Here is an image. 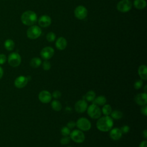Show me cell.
Returning <instances> with one entry per match:
<instances>
[{"mask_svg":"<svg viewBox=\"0 0 147 147\" xmlns=\"http://www.w3.org/2000/svg\"><path fill=\"white\" fill-rule=\"evenodd\" d=\"M113 124V118L109 115H105L99 118L96 125L99 130L103 132H107L111 129Z\"/></svg>","mask_w":147,"mask_h":147,"instance_id":"6da1fadb","label":"cell"},{"mask_svg":"<svg viewBox=\"0 0 147 147\" xmlns=\"http://www.w3.org/2000/svg\"><path fill=\"white\" fill-rule=\"evenodd\" d=\"M21 20L23 24L27 26H32L37 22V16L35 12L28 10L22 14Z\"/></svg>","mask_w":147,"mask_h":147,"instance_id":"7a4b0ae2","label":"cell"},{"mask_svg":"<svg viewBox=\"0 0 147 147\" xmlns=\"http://www.w3.org/2000/svg\"><path fill=\"white\" fill-rule=\"evenodd\" d=\"M88 115L92 119H98L101 116V110L99 106L94 103L89 106L87 109Z\"/></svg>","mask_w":147,"mask_h":147,"instance_id":"3957f363","label":"cell"},{"mask_svg":"<svg viewBox=\"0 0 147 147\" xmlns=\"http://www.w3.org/2000/svg\"><path fill=\"white\" fill-rule=\"evenodd\" d=\"M76 126L81 131H88L91 129V123L86 118L82 117L78 119L76 122Z\"/></svg>","mask_w":147,"mask_h":147,"instance_id":"277c9868","label":"cell"},{"mask_svg":"<svg viewBox=\"0 0 147 147\" xmlns=\"http://www.w3.org/2000/svg\"><path fill=\"white\" fill-rule=\"evenodd\" d=\"M41 34L40 28L36 25H32L29 28L26 32L27 37L30 39H36L40 37Z\"/></svg>","mask_w":147,"mask_h":147,"instance_id":"5b68a950","label":"cell"},{"mask_svg":"<svg viewBox=\"0 0 147 147\" xmlns=\"http://www.w3.org/2000/svg\"><path fill=\"white\" fill-rule=\"evenodd\" d=\"M8 63L13 67H18L21 62V57L17 52L11 53L8 56Z\"/></svg>","mask_w":147,"mask_h":147,"instance_id":"8992f818","label":"cell"},{"mask_svg":"<svg viewBox=\"0 0 147 147\" xmlns=\"http://www.w3.org/2000/svg\"><path fill=\"white\" fill-rule=\"evenodd\" d=\"M70 138L76 143H82L85 140V136L83 132L80 130H74L69 134Z\"/></svg>","mask_w":147,"mask_h":147,"instance_id":"52a82bcc","label":"cell"},{"mask_svg":"<svg viewBox=\"0 0 147 147\" xmlns=\"http://www.w3.org/2000/svg\"><path fill=\"white\" fill-rule=\"evenodd\" d=\"M132 3L130 0H121L117 5V9L118 11L125 13L131 10Z\"/></svg>","mask_w":147,"mask_h":147,"instance_id":"ba28073f","label":"cell"},{"mask_svg":"<svg viewBox=\"0 0 147 147\" xmlns=\"http://www.w3.org/2000/svg\"><path fill=\"white\" fill-rule=\"evenodd\" d=\"M87 9L82 5L77 6L74 10V14L76 18L79 20H83L87 16Z\"/></svg>","mask_w":147,"mask_h":147,"instance_id":"9c48e42d","label":"cell"},{"mask_svg":"<svg viewBox=\"0 0 147 147\" xmlns=\"http://www.w3.org/2000/svg\"><path fill=\"white\" fill-rule=\"evenodd\" d=\"M54 49L51 47H46L42 49L40 52V56L45 60L50 59L54 55Z\"/></svg>","mask_w":147,"mask_h":147,"instance_id":"30bf717a","label":"cell"},{"mask_svg":"<svg viewBox=\"0 0 147 147\" xmlns=\"http://www.w3.org/2000/svg\"><path fill=\"white\" fill-rule=\"evenodd\" d=\"M87 103L86 100L81 99L77 101L75 105V109L79 113H83L87 110Z\"/></svg>","mask_w":147,"mask_h":147,"instance_id":"8fae6325","label":"cell"},{"mask_svg":"<svg viewBox=\"0 0 147 147\" xmlns=\"http://www.w3.org/2000/svg\"><path fill=\"white\" fill-rule=\"evenodd\" d=\"M52 94L47 90L41 91L38 94V99L43 103H48L52 99Z\"/></svg>","mask_w":147,"mask_h":147,"instance_id":"7c38bea8","label":"cell"},{"mask_svg":"<svg viewBox=\"0 0 147 147\" xmlns=\"http://www.w3.org/2000/svg\"><path fill=\"white\" fill-rule=\"evenodd\" d=\"M29 80L27 77L24 76H20L17 78L14 81V86L18 88L24 87L28 83Z\"/></svg>","mask_w":147,"mask_h":147,"instance_id":"4fadbf2b","label":"cell"},{"mask_svg":"<svg viewBox=\"0 0 147 147\" xmlns=\"http://www.w3.org/2000/svg\"><path fill=\"white\" fill-rule=\"evenodd\" d=\"M134 100L136 103L140 106H144L147 103V95L146 92L140 93L137 94Z\"/></svg>","mask_w":147,"mask_h":147,"instance_id":"5bb4252c","label":"cell"},{"mask_svg":"<svg viewBox=\"0 0 147 147\" xmlns=\"http://www.w3.org/2000/svg\"><path fill=\"white\" fill-rule=\"evenodd\" d=\"M51 22L52 20L51 17L47 15H43L41 16L38 20V23L39 25L43 28L49 26L51 24Z\"/></svg>","mask_w":147,"mask_h":147,"instance_id":"9a60e30c","label":"cell"},{"mask_svg":"<svg viewBox=\"0 0 147 147\" xmlns=\"http://www.w3.org/2000/svg\"><path fill=\"white\" fill-rule=\"evenodd\" d=\"M122 136V133L120 129L118 127L114 128L111 129L110 131V137L114 141H117L119 140Z\"/></svg>","mask_w":147,"mask_h":147,"instance_id":"2e32d148","label":"cell"},{"mask_svg":"<svg viewBox=\"0 0 147 147\" xmlns=\"http://www.w3.org/2000/svg\"><path fill=\"white\" fill-rule=\"evenodd\" d=\"M67 45V40L65 38L63 37H60L59 38H58L55 43V45L57 49L61 51L64 49L66 48Z\"/></svg>","mask_w":147,"mask_h":147,"instance_id":"e0dca14e","label":"cell"},{"mask_svg":"<svg viewBox=\"0 0 147 147\" xmlns=\"http://www.w3.org/2000/svg\"><path fill=\"white\" fill-rule=\"evenodd\" d=\"M138 73L141 80H146L147 79V67L145 65H141L139 67Z\"/></svg>","mask_w":147,"mask_h":147,"instance_id":"ac0fdd59","label":"cell"},{"mask_svg":"<svg viewBox=\"0 0 147 147\" xmlns=\"http://www.w3.org/2000/svg\"><path fill=\"white\" fill-rule=\"evenodd\" d=\"M133 5L136 9L142 10L146 7V2L145 0H134Z\"/></svg>","mask_w":147,"mask_h":147,"instance_id":"d6986e66","label":"cell"},{"mask_svg":"<svg viewBox=\"0 0 147 147\" xmlns=\"http://www.w3.org/2000/svg\"><path fill=\"white\" fill-rule=\"evenodd\" d=\"M4 47L6 50L11 51L14 48V42L11 39H7L4 42Z\"/></svg>","mask_w":147,"mask_h":147,"instance_id":"ffe728a7","label":"cell"},{"mask_svg":"<svg viewBox=\"0 0 147 147\" xmlns=\"http://www.w3.org/2000/svg\"><path fill=\"white\" fill-rule=\"evenodd\" d=\"M106 103V98L104 96H98V97L95 98L94 100H93V103L99 105V106H103L105 105Z\"/></svg>","mask_w":147,"mask_h":147,"instance_id":"44dd1931","label":"cell"},{"mask_svg":"<svg viewBox=\"0 0 147 147\" xmlns=\"http://www.w3.org/2000/svg\"><path fill=\"white\" fill-rule=\"evenodd\" d=\"M41 64V60L39 57H34L30 61V65L33 68H38Z\"/></svg>","mask_w":147,"mask_h":147,"instance_id":"7402d4cb","label":"cell"},{"mask_svg":"<svg viewBox=\"0 0 147 147\" xmlns=\"http://www.w3.org/2000/svg\"><path fill=\"white\" fill-rule=\"evenodd\" d=\"M95 93L94 91H88L84 95V100L88 101V102H91L93 101L94 100V99L95 98Z\"/></svg>","mask_w":147,"mask_h":147,"instance_id":"603a6c76","label":"cell"},{"mask_svg":"<svg viewBox=\"0 0 147 147\" xmlns=\"http://www.w3.org/2000/svg\"><path fill=\"white\" fill-rule=\"evenodd\" d=\"M51 107L53 110L56 111H59L61 110L62 105L59 100H54L51 103Z\"/></svg>","mask_w":147,"mask_h":147,"instance_id":"cb8c5ba5","label":"cell"},{"mask_svg":"<svg viewBox=\"0 0 147 147\" xmlns=\"http://www.w3.org/2000/svg\"><path fill=\"white\" fill-rule=\"evenodd\" d=\"M110 115H111V117L113 119H119L123 116L122 113L121 111L117 110L112 111Z\"/></svg>","mask_w":147,"mask_h":147,"instance_id":"d4e9b609","label":"cell"},{"mask_svg":"<svg viewBox=\"0 0 147 147\" xmlns=\"http://www.w3.org/2000/svg\"><path fill=\"white\" fill-rule=\"evenodd\" d=\"M112 111V109L110 105H104L102 109V112L105 115H110Z\"/></svg>","mask_w":147,"mask_h":147,"instance_id":"484cf974","label":"cell"},{"mask_svg":"<svg viewBox=\"0 0 147 147\" xmlns=\"http://www.w3.org/2000/svg\"><path fill=\"white\" fill-rule=\"evenodd\" d=\"M46 38L48 42H53L56 38V34L53 32H50L47 34Z\"/></svg>","mask_w":147,"mask_h":147,"instance_id":"4316f807","label":"cell"},{"mask_svg":"<svg viewBox=\"0 0 147 147\" xmlns=\"http://www.w3.org/2000/svg\"><path fill=\"white\" fill-rule=\"evenodd\" d=\"M70 129L67 126H64L61 129V133L63 136H67L70 134Z\"/></svg>","mask_w":147,"mask_h":147,"instance_id":"83f0119b","label":"cell"},{"mask_svg":"<svg viewBox=\"0 0 147 147\" xmlns=\"http://www.w3.org/2000/svg\"><path fill=\"white\" fill-rule=\"evenodd\" d=\"M142 85H143L142 80L139 79V80H137L135 82V83L134 84V87L135 89L138 90V89H140L142 87Z\"/></svg>","mask_w":147,"mask_h":147,"instance_id":"f1b7e54d","label":"cell"},{"mask_svg":"<svg viewBox=\"0 0 147 147\" xmlns=\"http://www.w3.org/2000/svg\"><path fill=\"white\" fill-rule=\"evenodd\" d=\"M42 68L45 71H48L51 68V64L49 61L45 60L42 63Z\"/></svg>","mask_w":147,"mask_h":147,"instance_id":"f546056e","label":"cell"},{"mask_svg":"<svg viewBox=\"0 0 147 147\" xmlns=\"http://www.w3.org/2000/svg\"><path fill=\"white\" fill-rule=\"evenodd\" d=\"M70 139H71L70 137H68V136H63V137L61 138V139L60 140V143L62 145L68 144L70 141Z\"/></svg>","mask_w":147,"mask_h":147,"instance_id":"4dcf8cb0","label":"cell"},{"mask_svg":"<svg viewBox=\"0 0 147 147\" xmlns=\"http://www.w3.org/2000/svg\"><path fill=\"white\" fill-rule=\"evenodd\" d=\"M61 96V93L58 90H56L53 91V92L52 94V96H53L55 99H58Z\"/></svg>","mask_w":147,"mask_h":147,"instance_id":"1f68e13d","label":"cell"},{"mask_svg":"<svg viewBox=\"0 0 147 147\" xmlns=\"http://www.w3.org/2000/svg\"><path fill=\"white\" fill-rule=\"evenodd\" d=\"M121 130L123 133H127L130 131V127L127 125H123L121 129Z\"/></svg>","mask_w":147,"mask_h":147,"instance_id":"d6a6232c","label":"cell"},{"mask_svg":"<svg viewBox=\"0 0 147 147\" xmlns=\"http://www.w3.org/2000/svg\"><path fill=\"white\" fill-rule=\"evenodd\" d=\"M6 56L4 54H0V64H3L6 61Z\"/></svg>","mask_w":147,"mask_h":147,"instance_id":"836d02e7","label":"cell"},{"mask_svg":"<svg viewBox=\"0 0 147 147\" xmlns=\"http://www.w3.org/2000/svg\"><path fill=\"white\" fill-rule=\"evenodd\" d=\"M67 126L69 128V129H73L74 127L76 126V123L73 121H69L67 124Z\"/></svg>","mask_w":147,"mask_h":147,"instance_id":"e575fe53","label":"cell"},{"mask_svg":"<svg viewBox=\"0 0 147 147\" xmlns=\"http://www.w3.org/2000/svg\"><path fill=\"white\" fill-rule=\"evenodd\" d=\"M141 112L145 116L147 115V106H146V105L142 106V107L141 109Z\"/></svg>","mask_w":147,"mask_h":147,"instance_id":"d590c367","label":"cell"},{"mask_svg":"<svg viewBox=\"0 0 147 147\" xmlns=\"http://www.w3.org/2000/svg\"><path fill=\"white\" fill-rule=\"evenodd\" d=\"M146 145H147V141L146 140L142 141L139 145V147H146Z\"/></svg>","mask_w":147,"mask_h":147,"instance_id":"8d00e7d4","label":"cell"},{"mask_svg":"<svg viewBox=\"0 0 147 147\" xmlns=\"http://www.w3.org/2000/svg\"><path fill=\"white\" fill-rule=\"evenodd\" d=\"M142 136L143 137L146 139L147 138V130L145 129L143 131H142Z\"/></svg>","mask_w":147,"mask_h":147,"instance_id":"74e56055","label":"cell"},{"mask_svg":"<svg viewBox=\"0 0 147 147\" xmlns=\"http://www.w3.org/2000/svg\"><path fill=\"white\" fill-rule=\"evenodd\" d=\"M3 69L2 68V67H0V79L2 77V76H3Z\"/></svg>","mask_w":147,"mask_h":147,"instance_id":"f35d334b","label":"cell"},{"mask_svg":"<svg viewBox=\"0 0 147 147\" xmlns=\"http://www.w3.org/2000/svg\"><path fill=\"white\" fill-rule=\"evenodd\" d=\"M68 147H71V146H68Z\"/></svg>","mask_w":147,"mask_h":147,"instance_id":"ab89813d","label":"cell"}]
</instances>
